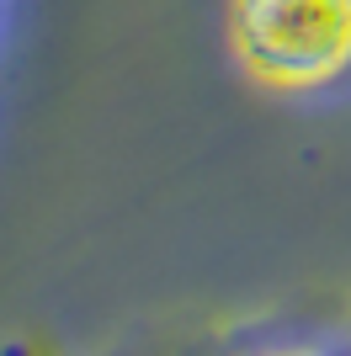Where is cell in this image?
I'll list each match as a JSON object with an SVG mask.
<instances>
[{"instance_id": "obj_1", "label": "cell", "mask_w": 351, "mask_h": 356, "mask_svg": "<svg viewBox=\"0 0 351 356\" xmlns=\"http://www.w3.org/2000/svg\"><path fill=\"white\" fill-rule=\"evenodd\" d=\"M229 48L272 90H325L351 74V0H229Z\"/></svg>"}]
</instances>
